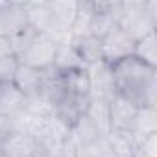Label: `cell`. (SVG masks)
I'll return each instance as SVG.
<instances>
[{
	"mask_svg": "<svg viewBox=\"0 0 157 157\" xmlns=\"http://www.w3.org/2000/svg\"><path fill=\"white\" fill-rule=\"evenodd\" d=\"M115 94L135 107H157V68L129 56L111 65Z\"/></svg>",
	"mask_w": 157,
	"mask_h": 157,
	"instance_id": "6da1fadb",
	"label": "cell"
},
{
	"mask_svg": "<svg viewBox=\"0 0 157 157\" xmlns=\"http://www.w3.org/2000/svg\"><path fill=\"white\" fill-rule=\"evenodd\" d=\"M118 28L133 41L157 30V0L120 2Z\"/></svg>",
	"mask_w": 157,
	"mask_h": 157,
	"instance_id": "7a4b0ae2",
	"label": "cell"
},
{
	"mask_svg": "<svg viewBox=\"0 0 157 157\" xmlns=\"http://www.w3.org/2000/svg\"><path fill=\"white\" fill-rule=\"evenodd\" d=\"M56 48L57 43L52 41L48 35L44 33H35L33 39L30 41V44L26 46V50L17 57L21 65L37 68V70H48L54 67V59H56Z\"/></svg>",
	"mask_w": 157,
	"mask_h": 157,
	"instance_id": "3957f363",
	"label": "cell"
},
{
	"mask_svg": "<svg viewBox=\"0 0 157 157\" xmlns=\"http://www.w3.org/2000/svg\"><path fill=\"white\" fill-rule=\"evenodd\" d=\"M68 139H70V128L65 126L61 120H57L54 115H50L44 118L43 129L37 137V142H39V148L52 157L67 148Z\"/></svg>",
	"mask_w": 157,
	"mask_h": 157,
	"instance_id": "277c9868",
	"label": "cell"
},
{
	"mask_svg": "<svg viewBox=\"0 0 157 157\" xmlns=\"http://www.w3.org/2000/svg\"><path fill=\"white\" fill-rule=\"evenodd\" d=\"M26 28V2H0V37L11 39Z\"/></svg>",
	"mask_w": 157,
	"mask_h": 157,
	"instance_id": "5b68a950",
	"label": "cell"
},
{
	"mask_svg": "<svg viewBox=\"0 0 157 157\" xmlns=\"http://www.w3.org/2000/svg\"><path fill=\"white\" fill-rule=\"evenodd\" d=\"M41 151L39 142L24 133L6 129L0 135V153L2 157H35Z\"/></svg>",
	"mask_w": 157,
	"mask_h": 157,
	"instance_id": "8992f818",
	"label": "cell"
},
{
	"mask_svg": "<svg viewBox=\"0 0 157 157\" xmlns=\"http://www.w3.org/2000/svg\"><path fill=\"white\" fill-rule=\"evenodd\" d=\"M100 44H102L104 63H107L109 67L129 57V56H133V48H135V41L129 35H126L120 28H117L107 37H104L100 41Z\"/></svg>",
	"mask_w": 157,
	"mask_h": 157,
	"instance_id": "52a82bcc",
	"label": "cell"
},
{
	"mask_svg": "<svg viewBox=\"0 0 157 157\" xmlns=\"http://www.w3.org/2000/svg\"><path fill=\"white\" fill-rule=\"evenodd\" d=\"M87 104H89V98H78V96H70L63 91L61 98L54 104V109H52V115L61 120L65 126L72 128L74 122L80 118L82 115H85V109H87Z\"/></svg>",
	"mask_w": 157,
	"mask_h": 157,
	"instance_id": "ba28073f",
	"label": "cell"
},
{
	"mask_svg": "<svg viewBox=\"0 0 157 157\" xmlns=\"http://www.w3.org/2000/svg\"><path fill=\"white\" fill-rule=\"evenodd\" d=\"M89 74V83H91V98H104L109 100L115 94V85H113V76H111V67L107 63H98L93 67H87Z\"/></svg>",
	"mask_w": 157,
	"mask_h": 157,
	"instance_id": "9c48e42d",
	"label": "cell"
},
{
	"mask_svg": "<svg viewBox=\"0 0 157 157\" xmlns=\"http://www.w3.org/2000/svg\"><path fill=\"white\" fill-rule=\"evenodd\" d=\"M137 109L131 102H128L126 98L113 94L109 98V126L115 131H128L131 128V122L137 115ZM109 129V131H111Z\"/></svg>",
	"mask_w": 157,
	"mask_h": 157,
	"instance_id": "30bf717a",
	"label": "cell"
},
{
	"mask_svg": "<svg viewBox=\"0 0 157 157\" xmlns=\"http://www.w3.org/2000/svg\"><path fill=\"white\" fill-rule=\"evenodd\" d=\"M28 107V98L13 85V83H0V117L11 120Z\"/></svg>",
	"mask_w": 157,
	"mask_h": 157,
	"instance_id": "8fae6325",
	"label": "cell"
},
{
	"mask_svg": "<svg viewBox=\"0 0 157 157\" xmlns=\"http://www.w3.org/2000/svg\"><path fill=\"white\" fill-rule=\"evenodd\" d=\"M43 78H44V70H37V68H32V67L19 63V68H17L15 78H13V85L30 100L41 93Z\"/></svg>",
	"mask_w": 157,
	"mask_h": 157,
	"instance_id": "7c38bea8",
	"label": "cell"
},
{
	"mask_svg": "<svg viewBox=\"0 0 157 157\" xmlns=\"http://www.w3.org/2000/svg\"><path fill=\"white\" fill-rule=\"evenodd\" d=\"M59 82L67 94L78 98H91V83L87 68H74L67 72H59Z\"/></svg>",
	"mask_w": 157,
	"mask_h": 157,
	"instance_id": "4fadbf2b",
	"label": "cell"
},
{
	"mask_svg": "<svg viewBox=\"0 0 157 157\" xmlns=\"http://www.w3.org/2000/svg\"><path fill=\"white\" fill-rule=\"evenodd\" d=\"M128 131L137 146L144 137L157 133V107H139Z\"/></svg>",
	"mask_w": 157,
	"mask_h": 157,
	"instance_id": "5bb4252c",
	"label": "cell"
},
{
	"mask_svg": "<svg viewBox=\"0 0 157 157\" xmlns=\"http://www.w3.org/2000/svg\"><path fill=\"white\" fill-rule=\"evenodd\" d=\"M70 44L76 50L78 57L82 59L85 67H93L104 61L102 57V44L96 37L93 35H83V37H70Z\"/></svg>",
	"mask_w": 157,
	"mask_h": 157,
	"instance_id": "9a60e30c",
	"label": "cell"
},
{
	"mask_svg": "<svg viewBox=\"0 0 157 157\" xmlns=\"http://www.w3.org/2000/svg\"><path fill=\"white\" fill-rule=\"evenodd\" d=\"M102 135L104 133L100 131V128L87 115H82L70 128V142L76 148H85V146L93 144L94 140H98Z\"/></svg>",
	"mask_w": 157,
	"mask_h": 157,
	"instance_id": "2e32d148",
	"label": "cell"
},
{
	"mask_svg": "<svg viewBox=\"0 0 157 157\" xmlns=\"http://www.w3.org/2000/svg\"><path fill=\"white\" fill-rule=\"evenodd\" d=\"M26 13H28V28H32L37 33H46L52 26V13L48 0L39 2H26Z\"/></svg>",
	"mask_w": 157,
	"mask_h": 157,
	"instance_id": "e0dca14e",
	"label": "cell"
},
{
	"mask_svg": "<svg viewBox=\"0 0 157 157\" xmlns=\"http://www.w3.org/2000/svg\"><path fill=\"white\" fill-rule=\"evenodd\" d=\"M44 118L46 117H41V115H35L32 111H22L21 115H17L15 118L8 120V129L11 131H19V133H24V135H30L37 140L41 129H43V124H44Z\"/></svg>",
	"mask_w": 157,
	"mask_h": 157,
	"instance_id": "ac0fdd59",
	"label": "cell"
},
{
	"mask_svg": "<svg viewBox=\"0 0 157 157\" xmlns=\"http://www.w3.org/2000/svg\"><path fill=\"white\" fill-rule=\"evenodd\" d=\"M54 70L57 72H67V70H74V68H87L82 59L78 57L76 50L70 44V37L63 43H57L56 48V59H54Z\"/></svg>",
	"mask_w": 157,
	"mask_h": 157,
	"instance_id": "d6986e66",
	"label": "cell"
},
{
	"mask_svg": "<svg viewBox=\"0 0 157 157\" xmlns=\"http://www.w3.org/2000/svg\"><path fill=\"white\" fill-rule=\"evenodd\" d=\"M133 57H137L139 61L157 68V30L150 32L148 35L140 37L139 41H135Z\"/></svg>",
	"mask_w": 157,
	"mask_h": 157,
	"instance_id": "ffe728a7",
	"label": "cell"
},
{
	"mask_svg": "<svg viewBox=\"0 0 157 157\" xmlns=\"http://www.w3.org/2000/svg\"><path fill=\"white\" fill-rule=\"evenodd\" d=\"M107 142L111 146V151L115 157H133L137 153V144L129 131H115L111 129L107 135Z\"/></svg>",
	"mask_w": 157,
	"mask_h": 157,
	"instance_id": "44dd1931",
	"label": "cell"
},
{
	"mask_svg": "<svg viewBox=\"0 0 157 157\" xmlns=\"http://www.w3.org/2000/svg\"><path fill=\"white\" fill-rule=\"evenodd\" d=\"M85 115L100 128V131L104 135L109 133L111 126H109V100L104 98H89Z\"/></svg>",
	"mask_w": 157,
	"mask_h": 157,
	"instance_id": "7402d4cb",
	"label": "cell"
},
{
	"mask_svg": "<svg viewBox=\"0 0 157 157\" xmlns=\"http://www.w3.org/2000/svg\"><path fill=\"white\" fill-rule=\"evenodd\" d=\"M94 17V10H93V2L91 0H83L78 6V13L74 19V24L70 28V37H83L89 35L91 30V22Z\"/></svg>",
	"mask_w": 157,
	"mask_h": 157,
	"instance_id": "603a6c76",
	"label": "cell"
},
{
	"mask_svg": "<svg viewBox=\"0 0 157 157\" xmlns=\"http://www.w3.org/2000/svg\"><path fill=\"white\" fill-rule=\"evenodd\" d=\"M17 68H19V59L13 54L0 57V83H13Z\"/></svg>",
	"mask_w": 157,
	"mask_h": 157,
	"instance_id": "cb8c5ba5",
	"label": "cell"
},
{
	"mask_svg": "<svg viewBox=\"0 0 157 157\" xmlns=\"http://www.w3.org/2000/svg\"><path fill=\"white\" fill-rule=\"evenodd\" d=\"M137 151H139L140 155H144V157H157V133L144 137V139L139 142Z\"/></svg>",
	"mask_w": 157,
	"mask_h": 157,
	"instance_id": "d4e9b609",
	"label": "cell"
},
{
	"mask_svg": "<svg viewBox=\"0 0 157 157\" xmlns=\"http://www.w3.org/2000/svg\"><path fill=\"white\" fill-rule=\"evenodd\" d=\"M11 44H10V39H4V37H0V57H4V56H11Z\"/></svg>",
	"mask_w": 157,
	"mask_h": 157,
	"instance_id": "484cf974",
	"label": "cell"
},
{
	"mask_svg": "<svg viewBox=\"0 0 157 157\" xmlns=\"http://www.w3.org/2000/svg\"><path fill=\"white\" fill-rule=\"evenodd\" d=\"M74 151H76V146L70 142V139H68V144H67V148L65 150H61L59 153H56V155H52V157H74Z\"/></svg>",
	"mask_w": 157,
	"mask_h": 157,
	"instance_id": "4316f807",
	"label": "cell"
},
{
	"mask_svg": "<svg viewBox=\"0 0 157 157\" xmlns=\"http://www.w3.org/2000/svg\"><path fill=\"white\" fill-rule=\"evenodd\" d=\"M6 129H8V120L0 117V135H2V133H4Z\"/></svg>",
	"mask_w": 157,
	"mask_h": 157,
	"instance_id": "83f0119b",
	"label": "cell"
},
{
	"mask_svg": "<svg viewBox=\"0 0 157 157\" xmlns=\"http://www.w3.org/2000/svg\"><path fill=\"white\" fill-rule=\"evenodd\" d=\"M35 157H50V155H48V153H44V151H43V150H41V151H39V153H37V155H35Z\"/></svg>",
	"mask_w": 157,
	"mask_h": 157,
	"instance_id": "f1b7e54d",
	"label": "cell"
},
{
	"mask_svg": "<svg viewBox=\"0 0 157 157\" xmlns=\"http://www.w3.org/2000/svg\"><path fill=\"white\" fill-rule=\"evenodd\" d=\"M133 157H144V155H140V153H139V151H137V153H135V155H133Z\"/></svg>",
	"mask_w": 157,
	"mask_h": 157,
	"instance_id": "f546056e",
	"label": "cell"
},
{
	"mask_svg": "<svg viewBox=\"0 0 157 157\" xmlns=\"http://www.w3.org/2000/svg\"><path fill=\"white\" fill-rule=\"evenodd\" d=\"M0 157H2V153H0Z\"/></svg>",
	"mask_w": 157,
	"mask_h": 157,
	"instance_id": "4dcf8cb0",
	"label": "cell"
}]
</instances>
